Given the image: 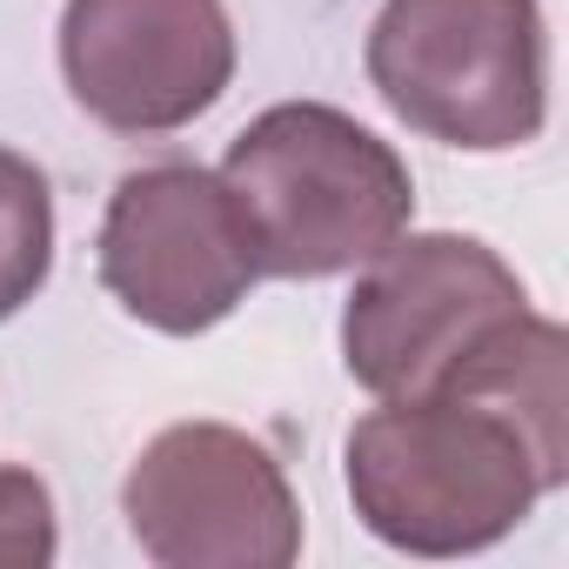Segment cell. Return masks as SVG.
<instances>
[{
	"mask_svg": "<svg viewBox=\"0 0 569 569\" xmlns=\"http://www.w3.org/2000/svg\"><path fill=\"white\" fill-rule=\"evenodd\" d=\"M234 21L221 0H68L61 81L108 134L194 128L234 81Z\"/></svg>",
	"mask_w": 569,
	"mask_h": 569,
	"instance_id": "52a82bcc",
	"label": "cell"
},
{
	"mask_svg": "<svg viewBox=\"0 0 569 569\" xmlns=\"http://www.w3.org/2000/svg\"><path fill=\"white\" fill-rule=\"evenodd\" d=\"M342 482L376 542L429 562L496 549L562 489L516 416L476 396L376 402L342 442Z\"/></svg>",
	"mask_w": 569,
	"mask_h": 569,
	"instance_id": "6da1fadb",
	"label": "cell"
},
{
	"mask_svg": "<svg viewBox=\"0 0 569 569\" xmlns=\"http://www.w3.org/2000/svg\"><path fill=\"white\" fill-rule=\"evenodd\" d=\"M261 281H329L356 274L416 221L409 161L329 101H274L221 154Z\"/></svg>",
	"mask_w": 569,
	"mask_h": 569,
	"instance_id": "7a4b0ae2",
	"label": "cell"
},
{
	"mask_svg": "<svg viewBox=\"0 0 569 569\" xmlns=\"http://www.w3.org/2000/svg\"><path fill=\"white\" fill-rule=\"evenodd\" d=\"M362 68L402 128L462 154L529 148L549 121L542 0H382Z\"/></svg>",
	"mask_w": 569,
	"mask_h": 569,
	"instance_id": "3957f363",
	"label": "cell"
},
{
	"mask_svg": "<svg viewBox=\"0 0 569 569\" xmlns=\"http://www.w3.org/2000/svg\"><path fill=\"white\" fill-rule=\"evenodd\" d=\"M94 268L121 316L181 342L221 329L261 281L248 221L201 161H148L121 174L101 208Z\"/></svg>",
	"mask_w": 569,
	"mask_h": 569,
	"instance_id": "8992f818",
	"label": "cell"
},
{
	"mask_svg": "<svg viewBox=\"0 0 569 569\" xmlns=\"http://www.w3.org/2000/svg\"><path fill=\"white\" fill-rule=\"evenodd\" d=\"M529 309L522 274L456 228H402L376 248L342 302V369L376 402L449 389L469 356Z\"/></svg>",
	"mask_w": 569,
	"mask_h": 569,
	"instance_id": "277c9868",
	"label": "cell"
},
{
	"mask_svg": "<svg viewBox=\"0 0 569 569\" xmlns=\"http://www.w3.org/2000/svg\"><path fill=\"white\" fill-rule=\"evenodd\" d=\"M121 516L161 569H289L302 496L281 456L234 422H168L121 476Z\"/></svg>",
	"mask_w": 569,
	"mask_h": 569,
	"instance_id": "5b68a950",
	"label": "cell"
},
{
	"mask_svg": "<svg viewBox=\"0 0 569 569\" xmlns=\"http://www.w3.org/2000/svg\"><path fill=\"white\" fill-rule=\"evenodd\" d=\"M54 556H61L54 489L34 469L0 462V562H54Z\"/></svg>",
	"mask_w": 569,
	"mask_h": 569,
	"instance_id": "9c48e42d",
	"label": "cell"
},
{
	"mask_svg": "<svg viewBox=\"0 0 569 569\" xmlns=\"http://www.w3.org/2000/svg\"><path fill=\"white\" fill-rule=\"evenodd\" d=\"M54 274V188L21 154L0 148V322H14Z\"/></svg>",
	"mask_w": 569,
	"mask_h": 569,
	"instance_id": "ba28073f",
	"label": "cell"
}]
</instances>
